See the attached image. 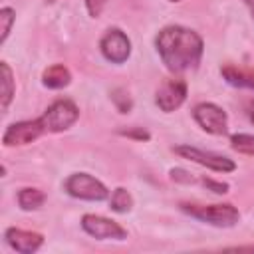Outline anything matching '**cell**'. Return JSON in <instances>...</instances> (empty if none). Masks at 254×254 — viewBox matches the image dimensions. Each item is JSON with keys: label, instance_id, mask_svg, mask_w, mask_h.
Here are the masks:
<instances>
[{"label": "cell", "instance_id": "cell-1", "mask_svg": "<svg viewBox=\"0 0 254 254\" xmlns=\"http://www.w3.org/2000/svg\"><path fill=\"white\" fill-rule=\"evenodd\" d=\"M155 48L169 71L183 73L194 69L200 64L204 42L194 30L173 24V26H165L157 34Z\"/></svg>", "mask_w": 254, "mask_h": 254}, {"label": "cell", "instance_id": "cell-2", "mask_svg": "<svg viewBox=\"0 0 254 254\" xmlns=\"http://www.w3.org/2000/svg\"><path fill=\"white\" fill-rule=\"evenodd\" d=\"M179 208L185 214H189L190 218H196V220L210 224V226H216V228H232L240 222V212L230 202H222V204L181 202Z\"/></svg>", "mask_w": 254, "mask_h": 254}, {"label": "cell", "instance_id": "cell-3", "mask_svg": "<svg viewBox=\"0 0 254 254\" xmlns=\"http://www.w3.org/2000/svg\"><path fill=\"white\" fill-rule=\"evenodd\" d=\"M64 189L69 196L79 198V200H89V202H101L105 198H109V190L107 187L95 179L89 173H73L65 179Z\"/></svg>", "mask_w": 254, "mask_h": 254}, {"label": "cell", "instance_id": "cell-4", "mask_svg": "<svg viewBox=\"0 0 254 254\" xmlns=\"http://www.w3.org/2000/svg\"><path fill=\"white\" fill-rule=\"evenodd\" d=\"M40 119L46 127V133H62L79 119V107L71 99H56L52 105H48Z\"/></svg>", "mask_w": 254, "mask_h": 254}, {"label": "cell", "instance_id": "cell-5", "mask_svg": "<svg viewBox=\"0 0 254 254\" xmlns=\"http://www.w3.org/2000/svg\"><path fill=\"white\" fill-rule=\"evenodd\" d=\"M175 153L181 155L183 159H189L200 167L214 171V173H232L236 169V163L232 159H228L220 153H214V151H204V149L192 147V145H177Z\"/></svg>", "mask_w": 254, "mask_h": 254}, {"label": "cell", "instance_id": "cell-6", "mask_svg": "<svg viewBox=\"0 0 254 254\" xmlns=\"http://www.w3.org/2000/svg\"><path fill=\"white\" fill-rule=\"evenodd\" d=\"M192 117H194L196 125L210 135H226L228 133V115L216 103L202 101V103L194 105Z\"/></svg>", "mask_w": 254, "mask_h": 254}, {"label": "cell", "instance_id": "cell-7", "mask_svg": "<svg viewBox=\"0 0 254 254\" xmlns=\"http://www.w3.org/2000/svg\"><path fill=\"white\" fill-rule=\"evenodd\" d=\"M44 133H46V127H44L40 117L26 119V121H16V123L6 127L4 135H2V143H4V147H22V145L34 143Z\"/></svg>", "mask_w": 254, "mask_h": 254}, {"label": "cell", "instance_id": "cell-8", "mask_svg": "<svg viewBox=\"0 0 254 254\" xmlns=\"http://www.w3.org/2000/svg\"><path fill=\"white\" fill-rule=\"evenodd\" d=\"M99 50H101V54L107 62L125 64L131 56V40L123 30L109 28L99 40Z\"/></svg>", "mask_w": 254, "mask_h": 254}, {"label": "cell", "instance_id": "cell-9", "mask_svg": "<svg viewBox=\"0 0 254 254\" xmlns=\"http://www.w3.org/2000/svg\"><path fill=\"white\" fill-rule=\"evenodd\" d=\"M81 228L97 240H127V230L119 222L101 214H83Z\"/></svg>", "mask_w": 254, "mask_h": 254}, {"label": "cell", "instance_id": "cell-10", "mask_svg": "<svg viewBox=\"0 0 254 254\" xmlns=\"http://www.w3.org/2000/svg\"><path fill=\"white\" fill-rule=\"evenodd\" d=\"M187 99V81L181 77H169L165 79L155 93V103L161 111L173 113L177 111Z\"/></svg>", "mask_w": 254, "mask_h": 254}, {"label": "cell", "instance_id": "cell-11", "mask_svg": "<svg viewBox=\"0 0 254 254\" xmlns=\"http://www.w3.org/2000/svg\"><path fill=\"white\" fill-rule=\"evenodd\" d=\"M4 238L8 242V246L20 254H34L42 248L44 244V236L40 232H32V230H24V228H6L4 230Z\"/></svg>", "mask_w": 254, "mask_h": 254}, {"label": "cell", "instance_id": "cell-12", "mask_svg": "<svg viewBox=\"0 0 254 254\" xmlns=\"http://www.w3.org/2000/svg\"><path fill=\"white\" fill-rule=\"evenodd\" d=\"M220 73L226 79V83H230L234 87H244V89H252L254 91V67L226 64V65L220 67Z\"/></svg>", "mask_w": 254, "mask_h": 254}, {"label": "cell", "instance_id": "cell-13", "mask_svg": "<svg viewBox=\"0 0 254 254\" xmlns=\"http://www.w3.org/2000/svg\"><path fill=\"white\" fill-rule=\"evenodd\" d=\"M69 81H71V73L64 64H54L46 67L42 73V83L50 89H64L69 85Z\"/></svg>", "mask_w": 254, "mask_h": 254}, {"label": "cell", "instance_id": "cell-14", "mask_svg": "<svg viewBox=\"0 0 254 254\" xmlns=\"http://www.w3.org/2000/svg\"><path fill=\"white\" fill-rule=\"evenodd\" d=\"M16 93V83H14V73L6 62L0 64V107L6 113L12 99Z\"/></svg>", "mask_w": 254, "mask_h": 254}, {"label": "cell", "instance_id": "cell-15", "mask_svg": "<svg viewBox=\"0 0 254 254\" xmlns=\"http://www.w3.org/2000/svg\"><path fill=\"white\" fill-rule=\"evenodd\" d=\"M16 198H18V204L22 210H38L46 202V194L40 189H32V187L20 189Z\"/></svg>", "mask_w": 254, "mask_h": 254}, {"label": "cell", "instance_id": "cell-16", "mask_svg": "<svg viewBox=\"0 0 254 254\" xmlns=\"http://www.w3.org/2000/svg\"><path fill=\"white\" fill-rule=\"evenodd\" d=\"M109 208L113 212H117V214H127L133 208V196H131V192L127 189H123V187H117L111 192V196H109Z\"/></svg>", "mask_w": 254, "mask_h": 254}, {"label": "cell", "instance_id": "cell-17", "mask_svg": "<svg viewBox=\"0 0 254 254\" xmlns=\"http://www.w3.org/2000/svg\"><path fill=\"white\" fill-rule=\"evenodd\" d=\"M230 147L240 155L254 157V135H250V133H234L230 137Z\"/></svg>", "mask_w": 254, "mask_h": 254}, {"label": "cell", "instance_id": "cell-18", "mask_svg": "<svg viewBox=\"0 0 254 254\" xmlns=\"http://www.w3.org/2000/svg\"><path fill=\"white\" fill-rule=\"evenodd\" d=\"M14 22H16V12L8 6L0 8V44H4L8 40Z\"/></svg>", "mask_w": 254, "mask_h": 254}, {"label": "cell", "instance_id": "cell-19", "mask_svg": "<svg viewBox=\"0 0 254 254\" xmlns=\"http://www.w3.org/2000/svg\"><path fill=\"white\" fill-rule=\"evenodd\" d=\"M111 101H113V105L117 107L119 113H129L131 107H133V99L127 93V89H123V87H115L111 91Z\"/></svg>", "mask_w": 254, "mask_h": 254}, {"label": "cell", "instance_id": "cell-20", "mask_svg": "<svg viewBox=\"0 0 254 254\" xmlns=\"http://www.w3.org/2000/svg\"><path fill=\"white\" fill-rule=\"evenodd\" d=\"M119 135L127 137V139H137V141H149L151 133L143 127H131V129H119Z\"/></svg>", "mask_w": 254, "mask_h": 254}, {"label": "cell", "instance_id": "cell-21", "mask_svg": "<svg viewBox=\"0 0 254 254\" xmlns=\"http://www.w3.org/2000/svg\"><path fill=\"white\" fill-rule=\"evenodd\" d=\"M169 175H171V179H173L175 183H181V185H192V183H196V179H194L189 171H185V169H181V167L171 169Z\"/></svg>", "mask_w": 254, "mask_h": 254}, {"label": "cell", "instance_id": "cell-22", "mask_svg": "<svg viewBox=\"0 0 254 254\" xmlns=\"http://www.w3.org/2000/svg\"><path fill=\"white\" fill-rule=\"evenodd\" d=\"M200 185L202 187H206L208 190H212V192H216V194H226L228 192V183H222V181H214V179H200Z\"/></svg>", "mask_w": 254, "mask_h": 254}, {"label": "cell", "instance_id": "cell-23", "mask_svg": "<svg viewBox=\"0 0 254 254\" xmlns=\"http://www.w3.org/2000/svg\"><path fill=\"white\" fill-rule=\"evenodd\" d=\"M107 2L109 0H85V8H87L91 18H97V16H101V12L107 6Z\"/></svg>", "mask_w": 254, "mask_h": 254}, {"label": "cell", "instance_id": "cell-24", "mask_svg": "<svg viewBox=\"0 0 254 254\" xmlns=\"http://www.w3.org/2000/svg\"><path fill=\"white\" fill-rule=\"evenodd\" d=\"M246 115H248V119L254 123V99L248 101V105H246Z\"/></svg>", "mask_w": 254, "mask_h": 254}, {"label": "cell", "instance_id": "cell-25", "mask_svg": "<svg viewBox=\"0 0 254 254\" xmlns=\"http://www.w3.org/2000/svg\"><path fill=\"white\" fill-rule=\"evenodd\" d=\"M230 250H254V246L252 244H248V246H232Z\"/></svg>", "mask_w": 254, "mask_h": 254}, {"label": "cell", "instance_id": "cell-26", "mask_svg": "<svg viewBox=\"0 0 254 254\" xmlns=\"http://www.w3.org/2000/svg\"><path fill=\"white\" fill-rule=\"evenodd\" d=\"M248 6H250V14H252V18H254V0H244Z\"/></svg>", "mask_w": 254, "mask_h": 254}, {"label": "cell", "instance_id": "cell-27", "mask_svg": "<svg viewBox=\"0 0 254 254\" xmlns=\"http://www.w3.org/2000/svg\"><path fill=\"white\" fill-rule=\"evenodd\" d=\"M171 2H181V0H171Z\"/></svg>", "mask_w": 254, "mask_h": 254}, {"label": "cell", "instance_id": "cell-28", "mask_svg": "<svg viewBox=\"0 0 254 254\" xmlns=\"http://www.w3.org/2000/svg\"><path fill=\"white\" fill-rule=\"evenodd\" d=\"M48 2H56V0H48Z\"/></svg>", "mask_w": 254, "mask_h": 254}]
</instances>
